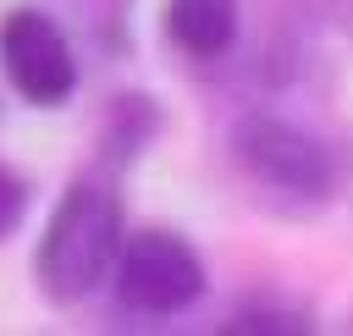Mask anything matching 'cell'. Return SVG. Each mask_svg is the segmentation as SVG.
<instances>
[{
    "instance_id": "obj_3",
    "label": "cell",
    "mask_w": 353,
    "mask_h": 336,
    "mask_svg": "<svg viewBox=\"0 0 353 336\" xmlns=\"http://www.w3.org/2000/svg\"><path fill=\"white\" fill-rule=\"evenodd\" d=\"M0 66H6V83L33 110H55V105H66L77 94L72 39L39 6H17V11L0 17Z\"/></svg>"
},
{
    "instance_id": "obj_2",
    "label": "cell",
    "mask_w": 353,
    "mask_h": 336,
    "mask_svg": "<svg viewBox=\"0 0 353 336\" xmlns=\"http://www.w3.org/2000/svg\"><path fill=\"white\" fill-rule=\"evenodd\" d=\"M110 281H116V303L127 314L165 319L204 297V259L188 237H176L165 226H143V231L121 237Z\"/></svg>"
},
{
    "instance_id": "obj_7",
    "label": "cell",
    "mask_w": 353,
    "mask_h": 336,
    "mask_svg": "<svg viewBox=\"0 0 353 336\" xmlns=\"http://www.w3.org/2000/svg\"><path fill=\"white\" fill-rule=\"evenodd\" d=\"M22 215H28V182H22L11 165H0V237L17 231Z\"/></svg>"
},
{
    "instance_id": "obj_4",
    "label": "cell",
    "mask_w": 353,
    "mask_h": 336,
    "mask_svg": "<svg viewBox=\"0 0 353 336\" xmlns=\"http://www.w3.org/2000/svg\"><path fill=\"white\" fill-rule=\"evenodd\" d=\"M237 160L259 187L292 193V198H331L336 193V165L325 154L320 138H309L303 127L281 121V116H248L237 127Z\"/></svg>"
},
{
    "instance_id": "obj_1",
    "label": "cell",
    "mask_w": 353,
    "mask_h": 336,
    "mask_svg": "<svg viewBox=\"0 0 353 336\" xmlns=\"http://www.w3.org/2000/svg\"><path fill=\"white\" fill-rule=\"evenodd\" d=\"M127 237V204L121 187L110 182V171H83L55 215L44 220V237L33 248V281L50 303H77L99 286V275H110L116 248Z\"/></svg>"
},
{
    "instance_id": "obj_6",
    "label": "cell",
    "mask_w": 353,
    "mask_h": 336,
    "mask_svg": "<svg viewBox=\"0 0 353 336\" xmlns=\"http://www.w3.org/2000/svg\"><path fill=\"white\" fill-rule=\"evenodd\" d=\"M160 132V110H154V99L149 94H121L110 110H105V127H99V154H105V165H127L132 154H143L149 149V138Z\"/></svg>"
},
{
    "instance_id": "obj_5",
    "label": "cell",
    "mask_w": 353,
    "mask_h": 336,
    "mask_svg": "<svg viewBox=\"0 0 353 336\" xmlns=\"http://www.w3.org/2000/svg\"><path fill=\"white\" fill-rule=\"evenodd\" d=\"M165 39L193 61L226 55L237 39V0H165Z\"/></svg>"
}]
</instances>
